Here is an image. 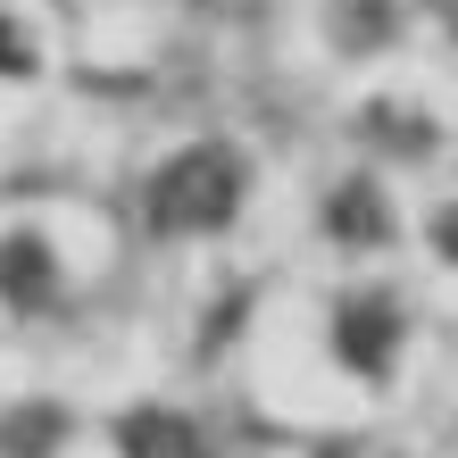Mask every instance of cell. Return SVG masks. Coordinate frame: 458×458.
Returning a JSON list of instances; mask_svg holds the SVG:
<instances>
[{
    "label": "cell",
    "mask_w": 458,
    "mask_h": 458,
    "mask_svg": "<svg viewBox=\"0 0 458 458\" xmlns=\"http://www.w3.org/2000/svg\"><path fill=\"white\" fill-rule=\"evenodd\" d=\"M242 192H250L242 158L225 142H192L150 175V225L158 233H217L242 217Z\"/></svg>",
    "instance_id": "obj_1"
},
{
    "label": "cell",
    "mask_w": 458,
    "mask_h": 458,
    "mask_svg": "<svg viewBox=\"0 0 458 458\" xmlns=\"http://www.w3.org/2000/svg\"><path fill=\"white\" fill-rule=\"evenodd\" d=\"M392 350H400V301L392 292H350L334 309V359L350 375H384Z\"/></svg>",
    "instance_id": "obj_2"
},
{
    "label": "cell",
    "mask_w": 458,
    "mask_h": 458,
    "mask_svg": "<svg viewBox=\"0 0 458 458\" xmlns=\"http://www.w3.org/2000/svg\"><path fill=\"white\" fill-rule=\"evenodd\" d=\"M326 233L350 242V250H375V242H392V200L375 192L367 175H350V183L326 192Z\"/></svg>",
    "instance_id": "obj_3"
},
{
    "label": "cell",
    "mask_w": 458,
    "mask_h": 458,
    "mask_svg": "<svg viewBox=\"0 0 458 458\" xmlns=\"http://www.w3.org/2000/svg\"><path fill=\"white\" fill-rule=\"evenodd\" d=\"M117 450L125 458H208V434L183 409H133L117 425Z\"/></svg>",
    "instance_id": "obj_4"
},
{
    "label": "cell",
    "mask_w": 458,
    "mask_h": 458,
    "mask_svg": "<svg viewBox=\"0 0 458 458\" xmlns=\"http://www.w3.org/2000/svg\"><path fill=\"white\" fill-rule=\"evenodd\" d=\"M50 292H59V259H50V242L42 233H9V242H0V301L50 309Z\"/></svg>",
    "instance_id": "obj_5"
},
{
    "label": "cell",
    "mask_w": 458,
    "mask_h": 458,
    "mask_svg": "<svg viewBox=\"0 0 458 458\" xmlns=\"http://www.w3.org/2000/svg\"><path fill=\"white\" fill-rule=\"evenodd\" d=\"M67 434V417L50 409V400H34V409H17V417H0V458H42L50 442Z\"/></svg>",
    "instance_id": "obj_6"
},
{
    "label": "cell",
    "mask_w": 458,
    "mask_h": 458,
    "mask_svg": "<svg viewBox=\"0 0 458 458\" xmlns=\"http://www.w3.org/2000/svg\"><path fill=\"white\" fill-rule=\"evenodd\" d=\"M0 75H34V42L17 17H0Z\"/></svg>",
    "instance_id": "obj_7"
},
{
    "label": "cell",
    "mask_w": 458,
    "mask_h": 458,
    "mask_svg": "<svg viewBox=\"0 0 458 458\" xmlns=\"http://www.w3.org/2000/svg\"><path fill=\"white\" fill-rule=\"evenodd\" d=\"M434 250H442V259L458 267V200H450V208H442V217H434Z\"/></svg>",
    "instance_id": "obj_8"
}]
</instances>
